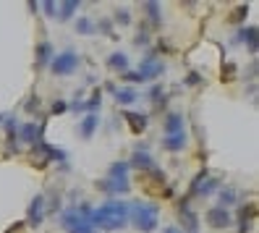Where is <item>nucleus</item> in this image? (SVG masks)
Wrapping results in <instances>:
<instances>
[{
  "mask_svg": "<svg viewBox=\"0 0 259 233\" xmlns=\"http://www.w3.org/2000/svg\"><path fill=\"white\" fill-rule=\"evenodd\" d=\"M254 215H256V205H254V202H249V205L241 207V212H238V220H241V223H238V233H249Z\"/></svg>",
  "mask_w": 259,
  "mask_h": 233,
  "instance_id": "2eb2a0df",
  "label": "nucleus"
},
{
  "mask_svg": "<svg viewBox=\"0 0 259 233\" xmlns=\"http://www.w3.org/2000/svg\"><path fill=\"white\" fill-rule=\"evenodd\" d=\"M100 105H102V92L97 89L95 95L87 100V113H97V107H100Z\"/></svg>",
  "mask_w": 259,
  "mask_h": 233,
  "instance_id": "cd10ccee",
  "label": "nucleus"
},
{
  "mask_svg": "<svg viewBox=\"0 0 259 233\" xmlns=\"http://www.w3.org/2000/svg\"><path fill=\"white\" fill-rule=\"evenodd\" d=\"M3 121H6V115H3V113H0V123H3Z\"/></svg>",
  "mask_w": 259,
  "mask_h": 233,
  "instance_id": "4c0bfd02",
  "label": "nucleus"
},
{
  "mask_svg": "<svg viewBox=\"0 0 259 233\" xmlns=\"http://www.w3.org/2000/svg\"><path fill=\"white\" fill-rule=\"evenodd\" d=\"M97 126H100V115H97V113H84V118L79 121V134H81V139H92L95 131H97Z\"/></svg>",
  "mask_w": 259,
  "mask_h": 233,
  "instance_id": "ddd939ff",
  "label": "nucleus"
},
{
  "mask_svg": "<svg viewBox=\"0 0 259 233\" xmlns=\"http://www.w3.org/2000/svg\"><path fill=\"white\" fill-rule=\"evenodd\" d=\"M136 71H139V73L144 76V82H149V79H157V76H162V73H165V63L155 58V50H149Z\"/></svg>",
  "mask_w": 259,
  "mask_h": 233,
  "instance_id": "423d86ee",
  "label": "nucleus"
},
{
  "mask_svg": "<svg viewBox=\"0 0 259 233\" xmlns=\"http://www.w3.org/2000/svg\"><path fill=\"white\" fill-rule=\"evenodd\" d=\"M246 13H249V8L246 6H241V8H236V13L231 16V21H241V19H246Z\"/></svg>",
  "mask_w": 259,
  "mask_h": 233,
  "instance_id": "7c9ffc66",
  "label": "nucleus"
},
{
  "mask_svg": "<svg viewBox=\"0 0 259 233\" xmlns=\"http://www.w3.org/2000/svg\"><path fill=\"white\" fill-rule=\"evenodd\" d=\"M34 107H39V97H37V95L26 102V110H34Z\"/></svg>",
  "mask_w": 259,
  "mask_h": 233,
  "instance_id": "c9c22d12",
  "label": "nucleus"
},
{
  "mask_svg": "<svg viewBox=\"0 0 259 233\" xmlns=\"http://www.w3.org/2000/svg\"><path fill=\"white\" fill-rule=\"evenodd\" d=\"M186 144H189L186 131H181V134H170V136H162V149H165V152H181Z\"/></svg>",
  "mask_w": 259,
  "mask_h": 233,
  "instance_id": "4468645a",
  "label": "nucleus"
},
{
  "mask_svg": "<svg viewBox=\"0 0 259 233\" xmlns=\"http://www.w3.org/2000/svg\"><path fill=\"white\" fill-rule=\"evenodd\" d=\"M218 189H220V181H218V178H209L207 170H202V173L194 178L189 197H209V194H215Z\"/></svg>",
  "mask_w": 259,
  "mask_h": 233,
  "instance_id": "39448f33",
  "label": "nucleus"
},
{
  "mask_svg": "<svg viewBox=\"0 0 259 233\" xmlns=\"http://www.w3.org/2000/svg\"><path fill=\"white\" fill-rule=\"evenodd\" d=\"M199 82H202V76H199V73H191L189 79H186V84H189V87H194V84H199Z\"/></svg>",
  "mask_w": 259,
  "mask_h": 233,
  "instance_id": "f704fd0d",
  "label": "nucleus"
},
{
  "mask_svg": "<svg viewBox=\"0 0 259 233\" xmlns=\"http://www.w3.org/2000/svg\"><path fill=\"white\" fill-rule=\"evenodd\" d=\"M162 131H165V136L186 131V129H184V115H181V113H173V110L165 113V118H162Z\"/></svg>",
  "mask_w": 259,
  "mask_h": 233,
  "instance_id": "f8f14e48",
  "label": "nucleus"
},
{
  "mask_svg": "<svg viewBox=\"0 0 259 233\" xmlns=\"http://www.w3.org/2000/svg\"><path fill=\"white\" fill-rule=\"evenodd\" d=\"M123 121L131 126L134 134H142V131L147 129V123H149V118H147L144 113H134V110H126V113H123Z\"/></svg>",
  "mask_w": 259,
  "mask_h": 233,
  "instance_id": "f3484780",
  "label": "nucleus"
},
{
  "mask_svg": "<svg viewBox=\"0 0 259 233\" xmlns=\"http://www.w3.org/2000/svg\"><path fill=\"white\" fill-rule=\"evenodd\" d=\"M79 66H81V58H79V53H73V50L55 53L53 60H50V71L55 76H71V73H76Z\"/></svg>",
  "mask_w": 259,
  "mask_h": 233,
  "instance_id": "20e7f679",
  "label": "nucleus"
},
{
  "mask_svg": "<svg viewBox=\"0 0 259 233\" xmlns=\"http://www.w3.org/2000/svg\"><path fill=\"white\" fill-rule=\"evenodd\" d=\"M53 45L50 42H39L37 45V55H34V66L37 68H45V66H50V60H53Z\"/></svg>",
  "mask_w": 259,
  "mask_h": 233,
  "instance_id": "a211bd4d",
  "label": "nucleus"
},
{
  "mask_svg": "<svg viewBox=\"0 0 259 233\" xmlns=\"http://www.w3.org/2000/svg\"><path fill=\"white\" fill-rule=\"evenodd\" d=\"M120 79H123V82H128V84H144V76L139 73V71H126V73H120Z\"/></svg>",
  "mask_w": 259,
  "mask_h": 233,
  "instance_id": "c85d7f7f",
  "label": "nucleus"
},
{
  "mask_svg": "<svg viewBox=\"0 0 259 233\" xmlns=\"http://www.w3.org/2000/svg\"><path fill=\"white\" fill-rule=\"evenodd\" d=\"M128 160H118L108 168V178H118V181H128Z\"/></svg>",
  "mask_w": 259,
  "mask_h": 233,
  "instance_id": "412c9836",
  "label": "nucleus"
},
{
  "mask_svg": "<svg viewBox=\"0 0 259 233\" xmlns=\"http://www.w3.org/2000/svg\"><path fill=\"white\" fill-rule=\"evenodd\" d=\"M108 68L115 73H126L128 71V55L126 53H110L108 55Z\"/></svg>",
  "mask_w": 259,
  "mask_h": 233,
  "instance_id": "6ab92c4d",
  "label": "nucleus"
},
{
  "mask_svg": "<svg viewBox=\"0 0 259 233\" xmlns=\"http://www.w3.org/2000/svg\"><path fill=\"white\" fill-rule=\"evenodd\" d=\"M76 11H79V0H66V3L58 6L55 19H58V21H68V19H73Z\"/></svg>",
  "mask_w": 259,
  "mask_h": 233,
  "instance_id": "aec40b11",
  "label": "nucleus"
},
{
  "mask_svg": "<svg viewBox=\"0 0 259 233\" xmlns=\"http://www.w3.org/2000/svg\"><path fill=\"white\" fill-rule=\"evenodd\" d=\"M95 230H120L128 225V202L123 199H105L97 210H92Z\"/></svg>",
  "mask_w": 259,
  "mask_h": 233,
  "instance_id": "f257e3e1",
  "label": "nucleus"
},
{
  "mask_svg": "<svg viewBox=\"0 0 259 233\" xmlns=\"http://www.w3.org/2000/svg\"><path fill=\"white\" fill-rule=\"evenodd\" d=\"M113 95H115V102L118 105H134L136 100H139V92H136V87H115V92H113Z\"/></svg>",
  "mask_w": 259,
  "mask_h": 233,
  "instance_id": "dca6fc26",
  "label": "nucleus"
},
{
  "mask_svg": "<svg viewBox=\"0 0 259 233\" xmlns=\"http://www.w3.org/2000/svg\"><path fill=\"white\" fill-rule=\"evenodd\" d=\"M204 220L209 228H231L233 225V215L228 212L225 207H209L207 215H204Z\"/></svg>",
  "mask_w": 259,
  "mask_h": 233,
  "instance_id": "9d476101",
  "label": "nucleus"
},
{
  "mask_svg": "<svg viewBox=\"0 0 259 233\" xmlns=\"http://www.w3.org/2000/svg\"><path fill=\"white\" fill-rule=\"evenodd\" d=\"M165 233H181L178 228H165Z\"/></svg>",
  "mask_w": 259,
  "mask_h": 233,
  "instance_id": "e433bc0d",
  "label": "nucleus"
},
{
  "mask_svg": "<svg viewBox=\"0 0 259 233\" xmlns=\"http://www.w3.org/2000/svg\"><path fill=\"white\" fill-rule=\"evenodd\" d=\"M45 123H21V129H19V142H26V144H39L45 142Z\"/></svg>",
  "mask_w": 259,
  "mask_h": 233,
  "instance_id": "1a4fd4ad",
  "label": "nucleus"
},
{
  "mask_svg": "<svg viewBox=\"0 0 259 233\" xmlns=\"http://www.w3.org/2000/svg\"><path fill=\"white\" fill-rule=\"evenodd\" d=\"M66 110H68V102H66V100H55L53 107H50V113H53V115H63Z\"/></svg>",
  "mask_w": 259,
  "mask_h": 233,
  "instance_id": "c756f323",
  "label": "nucleus"
},
{
  "mask_svg": "<svg viewBox=\"0 0 259 233\" xmlns=\"http://www.w3.org/2000/svg\"><path fill=\"white\" fill-rule=\"evenodd\" d=\"M128 168H136V170H142V173H149V170L157 168V163L152 160V154L147 149H134L131 160H128Z\"/></svg>",
  "mask_w": 259,
  "mask_h": 233,
  "instance_id": "9b49d317",
  "label": "nucleus"
},
{
  "mask_svg": "<svg viewBox=\"0 0 259 233\" xmlns=\"http://www.w3.org/2000/svg\"><path fill=\"white\" fill-rule=\"evenodd\" d=\"M45 215H48V199L42 194H37L32 199V205H29V210H26V223L32 228H37V225L45 223Z\"/></svg>",
  "mask_w": 259,
  "mask_h": 233,
  "instance_id": "0eeeda50",
  "label": "nucleus"
},
{
  "mask_svg": "<svg viewBox=\"0 0 259 233\" xmlns=\"http://www.w3.org/2000/svg\"><path fill=\"white\" fill-rule=\"evenodd\" d=\"M128 225H134L139 233H152L160 225V207L144 199L128 202Z\"/></svg>",
  "mask_w": 259,
  "mask_h": 233,
  "instance_id": "f03ea898",
  "label": "nucleus"
},
{
  "mask_svg": "<svg viewBox=\"0 0 259 233\" xmlns=\"http://www.w3.org/2000/svg\"><path fill=\"white\" fill-rule=\"evenodd\" d=\"M42 8H45V13H48V16H53V19H55V13H58V3H42Z\"/></svg>",
  "mask_w": 259,
  "mask_h": 233,
  "instance_id": "473e14b6",
  "label": "nucleus"
},
{
  "mask_svg": "<svg viewBox=\"0 0 259 233\" xmlns=\"http://www.w3.org/2000/svg\"><path fill=\"white\" fill-rule=\"evenodd\" d=\"M95 186H97L102 194H108L110 199H115V197H120V194H128V191H131V181H118V178H100Z\"/></svg>",
  "mask_w": 259,
  "mask_h": 233,
  "instance_id": "6e6552de",
  "label": "nucleus"
},
{
  "mask_svg": "<svg viewBox=\"0 0 259 233\" xmlns=\"http://www.w3.org/2000/svg\"><path fill=\"white\" fill-rule=\"evenodd\" d=\"M113 19H115L120 26H128V24H131V13H128V8H115Z\"/></svg>",
  "mask_w": 259,
  "mask_h": 233,
  "instance_id": "bb28decb",
  "label": "nucleus"
},
{
  "mask_svg": "<svg viewBox=\"0 0 259 233\" xmlns=\"http://www.w3.org/2000/svg\"><path fill=\"white\" fill-rule=\"evenodd\" d=\"M144 11H147V19L152 21V26H160L162 24V13H160V6L157 3H144Z\"/></svg>",
  "mask_w": 259,
  "mask_h": 233,
  "instance_id": "393cba45",
  "label": "nucleus"
},
{
  "mask_svg": "<svg viewBox=\"0 0 259 233\" xmlns=\"http://www.w3.org/2000/svg\"><path fill=\"white\" fill-rule=\"evenodd\" d=\"M238 202V194H236V189H231V186H228V189H220V205L218 207H231V205H236Z\"/></svg>",
  "mask_w": 259,
  "mask_h": 233,
  "instance_id": "b1692460",
  "label": "nucleus"
},
{
  "mask_svg": "<svg viewBox=\"0 0 259 233\" xmlns=\"http://www.w3.org/2000/svg\"><path fill=\"white\" fill-rule=\"evenodd\" d=\"M97 29H102V34H110V37H113V24H110V21H108V19H102V21H100V26H97Z\"/></svg>",
  "mask_w": 259,
  "mask_h": 233,
  "instance_id": "2f4dec72",
  "label": "nucleus"
},
{
  "mask_svg": "<svg viewBox=\"0 0 259 233\" xmlns=\"http://www.w3.org/2000/svg\"><path fill=\"white\" fill-rule=\"evenodd\" d=\"M147 97H149L152 102H155V105H162V102L167 100V97H165V92H162V84H155V87H152Z\"/></svg>",
  "mask_w": 259,
  "mask_h": 233,
  "instance_id": "a878e982",
  "label": "nucleus"
},
{
  "mask_svg": "<svg viewBox=\"0 0 259 233\" xmlns=\"http://www.w3.org/2000/svg\"><path fill=\"white\" fill-rule=\"evenodd\" d=\"M136 45H147L149 42V34H147V29H142V32L139 34H136V40H134Z\"/></svg>",
  "mask_w": 259,
  "mask_h": 233,
  "instance_id": "72a5a7b5",
  "label": "nucleus"
},
{
  "mask_svg": "<svg viewBox=\"0 0 259 233\" xmlns=\"http://www.w3.org/2000/svg\"><path fill=\"white\" fill-rule=\"evenodd\" d=\"M238 40L246 45L251 55L256 53V29H254V26H243V29H241V34H238Z\"/></svg>",
  "mask_w": 259,
  "mask_h": 233,
  "instance_id": "4be33fe9",
  "label": "nucleus"
},
{
  "mask_svg": "<svg viewBox=\"0 0 259 233\" xmlns=\"http://www.w3.org/2000/svg\"><path fill=\"white\" fill-rule=\"evenodd\" d=\"M60 225L66 228V233H97L92 225V207L81 202L79 207H68L60 215Z\"/></svg>",
  "mask_w": 259,
  "mask_h": 233,
  "instance_id": "7ed1b4c3",
  "label": "nucleus"
},
{
  "mask_svg": "<svg viewBox=\"0 0 259 233\" xmlns=\"http://www.w3.org/2000/svg\"><path fill=\"white\" fill-rule=\"evenodd\" d=\"M76 32H79V34H95L97 24L92 19H87V16H79V19H76Z\"/></svg>",
  "mask_w": 259,
  "mask_h": 233,
  "instance_id": "5701e85b",
  "label": "nucleus"
}]
</instances>
